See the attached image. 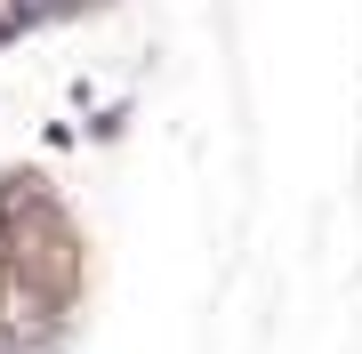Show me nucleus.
I'll use <instances>...</instances> for the list:
<instances>
[{"label":"nucleus","instance_id":"nucleus-1","mask_svg":"<svg viewBox=\"0 0 362 354\" xmlns=\"http://www.w3.org/2000/svg\"><path fill=\"white\" fill-rule=\"evenodd\" d=\"M121 129H129V105H105V113H97V121H89V137H97V145H113V137H121Z\"/></svg>","mask_w":362,"mask_h":354}]
</instances>
